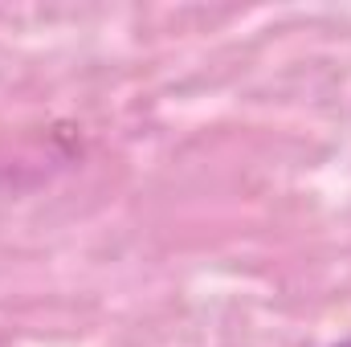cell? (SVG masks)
Returning a JSON list of instances; mask_svg holds the SVG:
<instances>
[{
  "instance_id": "obj_1",
  "label": "cell",
  "mask_w": 351,
  "mask_h": 347,
  "mask_svg": "<svg viewBox=\"0 0 351 347\" xmlns=\"http://www.w3.org/2000/svg\"><path fill=\"white\" fill-rule=\"evenodd\" d=\"M335 347H351V339H343V344H335Z\"/></svg>"
}]
</instances>
